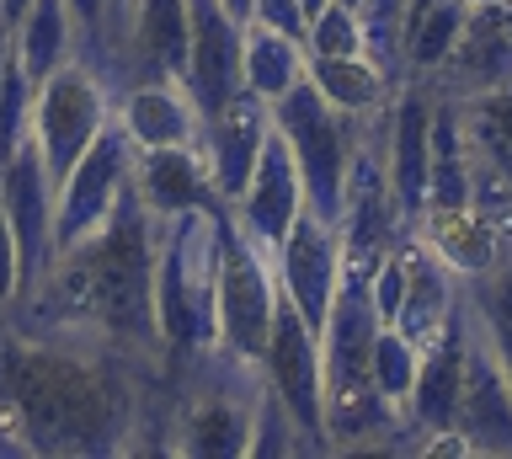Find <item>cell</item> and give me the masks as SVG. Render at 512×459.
I'll return each mask as SVG.
<instances>
[{"mask_svg":"<svg viewBox=\"0 0 512 459\" xmlns=\"http://www.w3.org/2000/svg\"><path fill=\"white\" fill-rule=\"evenodd\" d=\"M304 75H310L315 91L331 107H342L352 118H379L400 91L395 75H384L368 54H342V59H310L304 54Z\"/></svg>","mask_w":512,"mask_h":459,"instance_id":"obj_22","label":"cell"},{"mask_svg":"<svg viewBox=\"0 0 512 459\" xmlns=\"http://www.w3.org/2000/svg\"><path fill=\"white\" fill-rule=\"evenodd\" d=\"M224 6H230L235 22H251V6H256V0H224Z\"/></svg>","mask_w":512,"mask_h":459,"instance_id":"obj_36","label":"cell"},{"mask_svg":"<svg viewBox=\"0 0 512 459\" xmlns=\"http://www.w3.org/2000/svg\"><path fill=\"white\" fill-rule=\"evenodd\" d=\"M416 363H422V347L379 321V331H374V385L384 395V406L400 411V417H406V401H411V385H416Z\"/></svg>","mask_w":512,"mask_h":459,"instance_id":"obj_29","label":"cell"},{"mask_svg":"<svg viewBox=\"0 0 512 459\" xmlns=\"http://www.w3.org/2000/svg\"><path fill=\"white\" fill-rule=\"evenodd\" d=\"M192 11V59H187V97L198 118L219 113L235 91H246L240 75V43H246V22L230 17L224 0H187Z\"/></svg>","mask_w":512,"mask_h":459,"instance_id":"obj_13","label":"cell"},{"mask_svg":"<svg viewBox=\"0 0 512 459\" xmlns=\"http://www.w3.org/2000/svg\"><path fill=\"white\" fill-rule=\"evenodd\" d=\"M283 454H315L310 438L299 433V422L288 417V406L278 401V390L262 379L251 406V438H246V459H283Z\"/></svg>","mask_w":512,"mask_h":459,"instance_id":"obj_28","label":"cell"},{"mask_svg":"<svg viewBox=\"0 0 512 459\" xmlns=\"http://www.w3.org/2000/svg\"><path fill=\"white\" fill-rule=\"evenodd\" d=\"M464 363H470V315L459 305L448 315V326L422 347V363H416V385L406 401V433L416 443L454 433L459 401H464Z\"/></svg>","mask_w":512,"mask_h":459,"instance_id":"obj_10","label":"cell"},{"mask_svg":"<svg viewBox=\"0 0 512 459\" xmlns=\"http://www.w3.org/2000/svg\"><path fill=\"white\" fill-rule=\"evenodd\" d=\"M32 6V0H0V22H6V27H16V22H22V11Z\"/></svg>","mask_w":512,"mask_h":459,"instance_id":"obj_34","label":"cell"},{"mask_svg":"<svg viewBox=\"0 0 512 459\" xmlns=\"http://www.w3.org/2000/svg\"><path fill=\"white\" fill-rule=\"evenodd\" d=\"M187 59H192V11H187V0H139L134 33H128V49H123L118 97L128 86H144V81H187Z\"/></svg>","mask_w":512,"mask_h":459,"instance_id":"obj_16","label":"cell"},{"mask_svg":"<svg viewBox=\"0 0 512 459\" xmlns=\"http://www.w3.org/2000/svg\"><path fill=\"white\" fill-rule=\"evenodd\" d=\"M107 123H112L107 86L91 81L75 59L32 91V145H38L43 166L54 171V182L91 150V139L102 134Z\"/></svg>","mask_w":512,"mask_h":459,"instance_id":"obj_6","label":"cell"},{"mask_svg":"<svg viewBox=\"0 0 512 459\" xmlns=\"http://www.w3.org/2000/svg\"><path fill=\"white\" fill-rule=\"evenodd\" d=\"M299 209H304L299 166H294V155H288L283 134L272 129V134H267V145H262V161H256L251 182H246V193L230 203V214H235V225L246 230L251 241L272 257V251L283 246V235L294 230Z\"/></svg>","mask_w":512,"mask_h":459,"instance_id":"obj_15","label":"cell"},{"mask_svg":"<svg viewBox=\"0 0 512 459\" xmlns=\"http://www.w3.org/2000/svg\"><path fill=\"white\" fill-rule=\"evenodd\" d=\"M134 193L150 209V219L192 214V209H219V187L208 177V161L198 145H166V150H139L134 161Z\"/></svg>","mask_w":512,"mask_h":459,"instance_id":"obj_19","label":"cell"},{"mask_svg":"<svg viewBox=\"0 0 512 459\" xmlns=\"http://www.w3.org/2000/svg\"><path fill=\"white\" fill-rule=\"evenodd\" d=\"M363 54L384 75L406 81V59H400V22H406V0H363Z\"/></svg>","mask_w":512,"mask_h":459,"instance_id":"obj_30","label":"cell"},{"mask_svg":"<svg viewBox=\"0 0 512 459\" xmlns=\"http://www.w3.org/2000/svg\"><path fill=\"white\" fill-rule=\"evenodd\" d=\"M464 6H486V0H464Z\"/></svg>","mask_w":512,"mask_h":459,"instance_id":"obj_38","label":"cell"},{"mask_svg":"<svg viewBox=\"0 0 512 459\" xmlns=\"http://www.w3.org/2000/svg\"><path fill=\"white\" fill-rule=\"evenodd\" d=\"M240 75H246V91L278 102L288 86L304 81V43L278 33L267 22H246V43H240Z\"/></svg>","mask_w":512,"mask_h":459,"instance_id":"obj_25","label":"cell"},{"mask_svg":"<svg viewBox=\"0 0 512 459\" xmlns=\"http://www.w3.org/2000/svg\"><path fill=\"white\" fill-rule=\"evenodd\" d=\"M251 22H267V27H278V33L299 38V43H304V27H310V17H304L299 0H256V6H251Z\"/></svg>","mask_w":512,"mask_h":459,"instance_id":"obj_33","label":"cell"},{"mask_svg":"<svg viewBox=\"0 0 512 459\" xmlns=\"http://www.w3.org/2000/svg\"><path fill=\"white\" fill-rule=\"evenodd\" d=\"M374 331H379V310L368 299V273L342 267L326 326H320V379H326L331 454L390 443V433H406V417L384 406V395L374 385Z\"/></svg>","mask_w":512,"mask_h":459,"instance_id":"obj_2","label":"cell"},{"mask_svg":"<svg viewBox=\"0 0 512 459\" xmlns=\"http://www.w3.org/2000/svg\"><path fill=\"white\" fill-rule=\"evenodd\" d=\"M470 193H475V150H470V129H464V102L438 91L432 139H427V214L470 209Z\"/></svg>","mask_w":512,"mask_h":459,"instance_id":"obj_20","label":"cell"},{"mask_svg":"<svg viewBox=\"0 0 512 459\" xmlns=\"http://www.w3.org/2000/svg\"><path fill=\"white\" fill-rule=\"evenodd\" d=\"M267 134H272V102L256 97V91H235L219 113H208L198 123V150H203L208 177H214L224 203H235L246 193L251 171L262 161Z\"/></svg>","mask_w":512,"mask_h":459,"instance_id":"obj_11","label":"cell"},{"mask_svg":"<svg viewBox=\"0 0 512 459\" xmlns=\"http://www.w3.org/2000/svg\"><path fill=\"white\" fill-rule=\"evenodd\" d=\"M272 129L283 134V145H288V155H294V166H299L304 203H310L320 219H331V225H336L352 150H358V139H363V118L331 107L315 91L310 75H304L299 86H288L283 97L272 102Z\"/></svg>","mask_w":512,"mask_h":459,"instance_id":"obj_3","label":"cell"},{"mask_svg":"<svg viewBox=\"0 0 512 459\" xmlns=\"http://www.w3.org/2000/svg\"><path fill=\"white\" fill-rule=\"evenodd\" d=\"M112 118L128 129L139 150H166V145H198V107H192L182 81H144L128 86L112 102Z\"/></svg>","mask_w":512,"mask_h":459,"instance_id":"obj_21","label":"cell"},{"mask_svg":"<svg viewBox=\"0 0 512 459\" xmlns=\"http://www.w3.org/2000/svg\"><path fill=\"white\" fill-rule=\"evenodd\" d=\"M11 54L27 70L32 86H43L54 70H64L75 59V17L70 0H32L22 11V22L11 27Z\"/></svg>","mask_w":512,"mask_h":459,"instance_id":"obj_23","label":"cell"},{"mask_svg":"<svg viewBox=\"0 0 512 459\" xmlns=\"http://www.w3.org/2000/svg\"><path fill=\"white\" fill-rule=\"evenodd\" d=\"M32 91L38 86L27 81V70L16 65V54H11L6 75H0V166L32 139Z\"/></svg>","mask_w":512,"mask_h":459,"instance_id":"obj_32","label":"cell"},{"mask_svg":"<svg viewBox=\"0 0 512 459\" xmlns=\"http://www.w3.org/2000/svg\"><path fill=\"white\" fill-rule=\"evenodd\" d=\"M272 267H278V289L294 299L299 315L320 331L331 299H336V283H342V235H336V225L304 203L294 230L283 235L278 251H272Z\"/></svg>","mask_w":512,"mask_h":459,"instance_id":"obj_9","label":"cell"},{"mask_svg":"<svg viewBox=\"0 0 512 459\" xmlns=\"http://www.w3.org/2000/svg\"><path fill=\"white\" fill-rule=\"evenodd\" d=\"M304 54L310 59H342V54H363V17L342 0H331L326 11H315L304 27Z\"/></svg>","mask_w":512,"mask_h":459,"instance_id":"obj_31","label":"cell"},{"mask_svg":"<svg viewBox=\"0 0 512 459\" xmlns=\"http://www.w3.org/2000/svg\"><path fill=\"white\" fill-rule=\"evenodd\" d=\"M400 257H406V299H400V315L390 326L416 347H427L448 326V315L459 310V273L427 246V235L416 225L400 235Z\"/></svg>","mask_w":512,"mask_h":459,"instance_id":"obj_17","label":"cell"},{"mask_svg":"<svg viewBox=\"0 0 512 459\" xmlns=\"http://www.w3.org/2000/svg\"><path fill=\"white\" fill-rule=\"evenodd\" d=\"M219 209L155 219L150 289H155L160 347H166V363L176 379L219 347V257H224Z\"/></svg>","mask_w":512,"mask_h":459,"instance_id":"obj_1","label":"cell"},{"mask_svg":"<svg viewBox=\"0 0 512 459\" xmlns=\"http://www.w3.org/2000/svg\"><path fill=\"white\" fill-rule=\"evenodd\" d=\"M0 214L16 235V257H22V294H32L38 283L54 273L59 241H54V214H59V182L43 166L38 145H27L0 166Z\"/></svg>","mask_w":512,"mask_h":459,"instance_id":"obj_8","label":"cell"},{"mask_svg":"<svg viewBox=\"0 0 512 459\" xmlns=\"http://www.w3.org/2000/svg\"><path fill=\"white\" fill-rule=\"evenodd\" d=\"M6 65H11V27L0 22V75H6Z\"/></svg>","mask_w":512,"mask_h":459,"instance_id":"obj_35","label":"cell"},{"mask_svg":"<svg viewBox=\"0 0 512 459\" xmlns=\"http://www.w3.org/2000/svg\"><path fill=\"white\" fill-rule=\"evenodd\" d=\"M219 235H224V257H219V347L246 363H262L267 337H272V315H278V267L246 230L235 225L230 203L219 209Z\"/></svg>","mask_w":512,"mask_h":459,"instance_id":"obj_4","label":"cell"},{"mask_svg":"<svg viewBox=\"0 0 512 459\" xmlns=\"http://www.w3.org/2000/svg\"><path fill=\"white\" fill-rule=\"evenodd\" d=\"M262 379L278 390V401L299 422V433L310 438V449L331 454V443H326V379H320V331L304 321L288 294L278 299V315H272Z\"/></svg>","mask_w":512,"mask_h":459,"instance_id":"obj_7","label":"cell"},{"mask_svg":"<svg viewBox=\"0 0 512 459\" xmlns=\"http://www.w3.org/2000/svg\"><path fill=\"white\" fill-rule=\"evenodd\" d=\"M432 102L438 91L422 75H406L390 102V134H384V166H390V193L406 225L427 219V139H432Z\"/></svg>","mask_w":512,"mask_h":459,"instance_id":"obj_12","label":"cell"},{"mask_svg":"<svg viewBox=\"0 0 512 459\" xmlns=\"http://www.w3.org/2000/svg\"><path fill=\"white\" fill-rule=\"evenodd\" d=\"M464 129H470L475 166H486L491 177L512 182V86L464 97Z\"/></svg>","mask_w":512,"mask_h":459,"instance_id":"obj_27","label":"cell"},{"mask_svg":"<svg viewBox=\"0 0 512 459\" xmlns=\"http://www.w3.org/2000/svg\"><path fill=\"white\" fill-rule=\"evenodd\" d=\"M134 161H139V145L128 139L123 123L112 118L107 129L91 139V150L59 177V214H54L59 251L80 246L86 235H96L112 214H118V203L128 198V187H134Z\"/></svg>","mask_w":512,"mask_h":459,"instance_id":"obj_5","label":"cell"},{"mask_svg":"<svg viewBox=\"0 0 512 459\" xmlns=\"http://www.w3.org/2000/svg\"><path fill=\"white\" fill-rule=\"evenodd\" d=\"M432 86L448 97H480V91L512 86V0H486L470 6L464 33L454 54L443 59V70L432 75Z\"/></svg>","mask_w":512,"mask_h":459,"instance_id":"obj_14","label":"cell"},{"mask_svg":"<svg viewBox=\"0 0 512 459\" xmlns=\"http://www.w3.org/2000/svg\"><path fill=\"white\" fill-rule=\"evenodd\" d=\"M454 433L464 438L470 454H512V379L491 358V347L475 337V326H470V363H464V401Z\"/></svg>","mask_w":512,"mask_h":459,"instance_id":"obj_18","label":"cell"},{"mask_svg":"<svg viewBox=\"0 0 512 459\" xmlns=\"http://www.w3.org/2000/svg\"><path fill=\"white\" fill-rule=\"evenodd\" d=\"M464 17H470V6L464 0H432L422 17H411L400 27V59H406V75H432L443 70V59L454 54V43L464 33Z\"/></svg>","mask_w":512,"mask_h":459,"instance_id":"obj_26","label":"cell"},{"mask_svg":"<svg viewBox=\"0 0 512 459\" xmlns=\"http://www.w3.org/2000/svg\"><path fill=\"white\" fill-rule=\"evenodd\" d=\"M459 305L470 315L475 337L491 347V358L512 379V257H502L491 273L459 278Z\"/></svg>","mask_w":512,"mask_h":459,"instance_id":"obj_24","label":"cell"},{"mask_svg":"<svg viewBox=\"0 0 512 459\" xmlns=\"http://www.w3.org/2000/svg\"><path fill=\"white\" fill-rule=\"evenodd\" d=\"M299 6H304V17H315V11H326L331 0H299Z\"/></svg>","mask_w":512,"mask_h":459,"instance_id":"obj_37","label":"cell"}]
</instances>
